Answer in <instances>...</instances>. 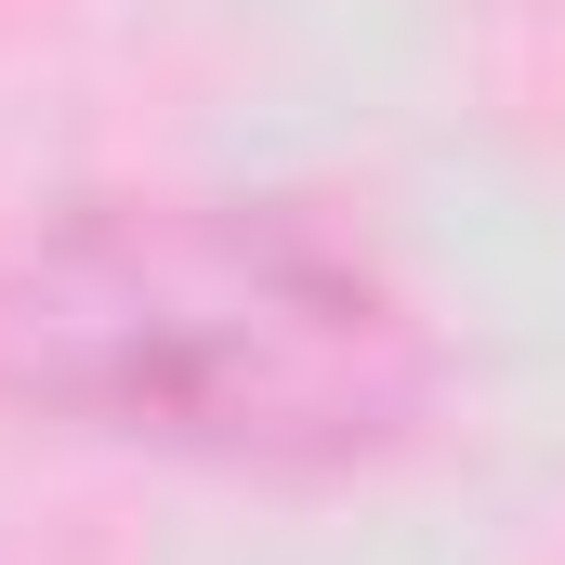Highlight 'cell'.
Masks as SVG:
<instances>
[{
    "instance_id": "1",
    "label": "cell",
    "mask_w": 565,
    "mask_h": 565,
    "mask_svg": "<svg viewBox=\"0 0 565 565\" xmlns=\"http://www.w3.org/2000/svg\"><path fill=\"white\" fill-rule=\"evenodd\" d=\"M0 395L224 473H355L434 408V329L302 198L0 211Z\"/></svg>"
}]
</instances>
